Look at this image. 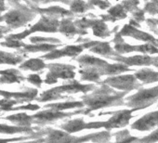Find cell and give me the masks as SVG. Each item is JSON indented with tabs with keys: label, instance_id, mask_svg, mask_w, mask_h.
<instances>
[{
	"label": "cell",
	"instance_id": "obj_1",
	"mask_svg": "<svg viewBox=\"0 0 158 143\" xmlns=\"http://www.w3.org/2000/svg\"><path fill=\"white\" fill-rule=\"evenodd\" d=\"M101 88H95L92 93L81 97L84 104L88 106L84 114H88L92 111L105 107L126 105L123 101L127 92L115 91L113 88L103 83H101Z\"/></svg>",
	"mask_w": 158,
	"mask_h": 143
},
{
	"label": "cell",
	"instance_id": "obj_2",
	"mask_svg": "<svg viewBox=\"0 0 158 143\" xmlns=\"http://www.w3.org/2000/svg\"><path fill=\"white\" fill-rule=\"evenodd\" d=\"M111 133L102 131L99 133H92L84 137H73L66 131L49 129L48 137L45 138L46 143H85L92 141L94 143H109Z\"/></svg>",
	"mask_w": 158,
	"mask_h": 143
},
{
	"label": "cell",
	"instance_id": "obj_3",
	"mask_svg": "<svg viewBox=\"0 0 158 143\" xmlns=\"http://www.w3.org/2000/svg\"><path fill=\"white\" fill-rule=\"evenodd\" d=\"M94 85H82L78 81L72 80L69 84L63 85L61 87H58L55 88H52L50 90H48L44 92L39 99L40 101H48V100H60V99H65L67 98L66 96H63L62 94H74V93H88L89 91H93L95 89Z\"/></svg>",
	"mask_w": 158,
	"mask_h": 143
},
{
	"label": "cell",
	"instance_id": "obj_4",
	"mask_svg": "<svg viewBox=\"0 0 158 143\" xmlns=\"http://www.w3.org/2000/svg\"><path fill=\"white\" fill-rule=\"evenodd\" d=\"M158 100V86L152 88H140L139 91L127 98L126 105L132 108L133 112L146 109Z\"/></svg>",
	"mask_w": 158,
	"mask_h": 143
},
{
	"label": "cell",
	"instance_id": "obj_5",
	"mask_svg": "<svg viewBox=\"0 0 158 143\" xmlns=\"http://www.w3.org/2000/svg\"><path fill=\"white\" fill-rule=\"evenodd\" d=\"M103 84L110 86L113 88H116L119 91L130 92L132 90H137L141 88V84L138 82V79L134 75L126 76H114L105 79Z\"/></svg>",
	"mask_w": 158,
	"mask_h": 143
},
{
	"label": "cell",
	"instance_id": "obj_6",
	"mask_svg": "<svg viewBox=\"0 0 158 143\" xmlns=\"http://www.w3.org/2000/svg\"><path fill=\"white\" fill-rule=\"evenodd\" d=\"M49 73L47 76L45 83L52 85L57 83L59 78L73 80L75 77V66L63 64V63H52L48 65Z\"/></svg>",
	"mask_w": 158,
	"mask_h": 143
},
{
	"label": "cell",
	"instance_id": "obj_7",
	"mask_svg": "<svg viewBox=\"0 0 158 143\" xmlns=\"http://www.w3.org/2000/svg\"><path fill=\"white\" fill-rule=\"evenodd\" d=\"M114 50L120 55V54H126V53H131V52H140L144 54H158V47L146 43L144 45H139V46H132L127 43H126L122 36L119 34H116L114 41Z\"/></svg>",
	"mask_w": 158,
	"mask_h": 143
},
{
	"label": "cell",
	"instance_id": "obj_8",
	"mask_svg": "<svg viewBox=\"0 0 158 143\" xmlns=\"http://www.w3.org/2000/svg\"><path fill=\"white\" fill-rule=\"evenodd\" d=\"M133 110H122L117 112H102L100 114H112L111 118L106 122H102V128L110 130L113 128H122L129 124L132 116Z\"/></svg>",
	"mask_w": 158,
	"mask_h": 143
},
{
	"label": "cell",
	"instance_id": "obj_9",
	"mask_svg": "<svg viewBox=\"0 0 158 143\" xmlns=\"http://www.w3.org/2000/svg\"><path fill=\"white\" fill-rule=\"evenodd\" d=\"M98 41H91L87 42L82 45H76V46H67L62 49H54L50 53L44 56L47 59H59L62 57H76L80 54L85 48H90L94 45H96Z\"/></svg>",
	"mask_w": 158,
	"mask_h": 143
},
{
	"label": "cell",
	"instance_id": "obj_10",
	"mask_svg": "<svg viewBox=\"0 0 158 143\" xmlns=\"http://www.w3.org/2000/svg\"><path fill=\"white\" fill-rule=\"evenodd\" d=\"M84 112H85V110H83V109L77 110V111L73 112H63L49 109V110H47V111L40 112L38 113L33 115V117H34V120L36 121L37 123L46 124V123H51V122H54L56 120L62 119V118H65V117H70V116H73V115L84 113Z\"/></svg>",
	"mask_w": 158,
	"mask_h": 143
},
{
	"label": "cell",
	"instance_id": "obj_11",
	"mask_svg": "<svg viewBox=\"0 0 158 143\" xmlns=\"http://www.w3.org/2000/svg\"><path fill=\"white\" fill-rule=\"evenodd\" d=\"M118 34L122 37L123 36H130L132 38L152 44V45L155 46L156 47H158V39L154 38L152 35H149L145 32L139 30L137 27L132 26L131 24H126Z\"/></svg>",
	"mask_w": 158,
	"mask_h": 143
},
{
	"label": "cell",
	"instance_id": "obj_12",
	"mask_svg": "<svg viewBox=\"0 0 158 143\" xmlns=\"http://www.w3.org/2000/svg\"><path fill=\"white\" fill-rule=\"evenodd\" d=\"M60 128L64 131L72 134L75 132H79L85 129H100L102 128V122H90L86 123L82 118H77L74 120H71L60 125Z\"/></svg>",
	"mask_w": 158,
	"mask_h": 143
},
{
	"label": "cell",
	"instance_id": "obj_13",
	"mask_svg": "<svg viewBox=\"0 0 158 143\" xmlns=\"http://www.w3.org/2000/svg\"><path fill=\"white\" fill-rule=\"evenodd\" d=\"M117 62L124 63L127 66H148L152 65L153 57H150L149 55H135L131 57H123L121 55L111 58Z\"/></svg>",
	"mask_w": 158,
	"mask_h": 143
},
{
	"label": "cell",
	"instance_id": "obj_14",
	"mask_svg": "<svg viewBox=\"0 0 158 143\" xmlns=\"http://www.w3.org/2000/svg\"><path fill=\"white\" fill-rule=\"evenodd\" d=\"M158 126V111L152 112L131 125V128L138 131H148Z\"/></svg>",
	"mask_w": 158,
	"mask_h": 143
},
{
	"label": "cell",
	"instance_id": "obj_15",
	"mask_svg": "<svg viewBox=\"0 0 158 143\" xmlns=\"http://www.w3.org/2000/svg\"><path fill=\"white\" fill-rule=\"evenodd\" d=\"M73 59H75L79 64H80L81 68L82 67H95L98 69V71H100L102 68H103L104 66H106L108 64L107 61H105L100 58L89 56V55H83L78 58H74Z\"/></svg>",
	"mask_w": 158,
	"mask_h": 143
},
{
	"label": "cell",
	"instance_id": "obj_16",
	"mask_svg": "<svg viewBox=\"0 0 158 143\" xmlns=\"http://www.w3.org/2000/svg\"><path fill=\"white\" fill-rule=\"evenodd\" d=\"M89 51H91V52H93L95 54L105 56L108 59H111L113 57H115V56L119 55L115 50H114L112 48L109 42H99L98 41V43L96 45H94L93 47H91L89 48Z\"/></svg>",
	"mask_w": 158,
	"mask_h": 143
},
{
	"label": "cell",
	"instance_id": "obj_17",
	"mask_svg": "<svg viewBox=\"0 0 158 143\" xmlns=\"http://www.w3.org/2000/svg\"><path fill=\"white\" fill-rule=\"evenodd\" d=\"M134 76L142 84H152L158 82V72H154L148 68L137 71Z\"/></svg>",
	"mask_w": 158,
	"mask_h": 143
},
{
	"label": "cell",
	"instance_id": "obj_18",
	"mask_svg": "<svg viewBox=\"0 0 158 143\" xmlns=\"http://www.w3.org/2000/svg\"><path fill=\"white\" fill-rule=\"evenodd\" d=\"M60 32L64 34L66 36H73L74 35H87L88 32L85 30H80L75 28L74 22L71 19H64L60 23Z\"/></svg>",
	"mask_w": 158,
	"mask_h": 143
},
{
	"label": "cell",
	"instance_id": "obj_19",
	"mask_svg": "<svg viewBox=\"0 0 158 143\" xmlns=\"http://www.w3.org/2000/svg\"><path fill=\"white\" fill-rule=\"evenodd\" d=\"M127 17V13L125 9L121 4H118L113 8H111L108 10L107 15H101V18L103 22L110 21V22H115L118 20H123Z\"/></svg>",
	"mask_w": 158,
	"mask_h": 143
},
{
	"label": "cell",
	"instance_id": "obj_20",
	"mask_svg": "<svg viewBox=\"0 0 158 143\" xmlns=\"http://www.w3.org/2000/svg\"><path fill=\"white\" fill-rule=\"evenodd\" d=\"M81 75V80L82 81H90L95 82L101 85L100 79H101V74L95 67H82V69L79 71Z\"/></svg>",
	"mask_w": 158,
	"mask_h": 143
},
{
	"label": "cell",
	"instance_id": "obj_21",
	"mask_svg": "<svg viewBox=\"0 0 158 143\" xmlns=\"http://www.w3.org/2000/svg\"><path fill=\"white\" fill-rule=\"evenodd\" d=\"M85 106L83 101H65V102H59V103H52L48 104L45 108H50L55 111L62 112L68 109H82Z\"/></svg>",
	"mask_w": 158,
	"mask_h": 143
},
{
	"label": "cell",
	"instance_id": "obj_22",
	"mask_svg": "<svg viewBox=\"0 0 158 143\" xmlns=\"http://www.w3.org/2000/svg\"><path fill=\"white\" fill-rule=\"evenodd\" d=\"M93 6L86 3L83 0H73L70 3V11L73 13H84L89 10H93Z\"/></svg>",
	"mask_w": 158,
	"mask_h": 143
},
{
	"label": "cell",
	"instance_id": "obj_23",
	"mask_svg": "<svg viewBox=\"0 0 158 143\" xmlns=\"http://www.w3.org/2000/svg\"><path fill=\"white\" fill-rule=\"evenodd\" d=\"M92 32L95 36L101 37V38H105L111 35V32L108 28V26L105 24V22L102 20H99V22L94 24L92 27Z\"/></svg>",
	"mask_w": 158,
	"mask_h": 143
},
{
	"label": "cell",
	"instance_id": "obj_24",
	"mask_svg": "<svg viewBox=\"0 0 158 143\" xmlns=\"http://www.w3.org/2000/svg\"><path fill=\"white\" fill-rule=\"evenodd\" d=\"M6 119L12 121V122L16 123L17 125H21V126L26 127L25 125H30L32 124L34 117L27 115L25 113H19V114H15V115H10V116L7 117Z\"/></svg>",
	"mask_w": 158,
	"mask_h": 143
},
{
	"label": "cell",
	"instance_id": "obj_25",
	"mask_svg": "<svg viewBox=\"0 0 158 143\" xmlns=\"http://www.w3.org/2000/svg\"><path fill=\"white\" fill-rule=\"evenodd\" d=\"M114 136L116 138L115 143H137L139 140V137L130 136V134L127 130L119 131V132L114 134Z\"/></svg>",
	"mask_w": 158,
	"mask_h": 143
},
{
	"label": "cell",
	"instance_id": "obj_26",
	"mask_svg": "<svg viewBox=\"0 0 158 143\" xmlns=\"http://www.w3.org/2000/svg\"><path fill=\"white\" fill-rule=\"evenodd\" d=\"M22 67L25 68V69H30L33 71H39L41 69H44L46 67V64L44 63V61L42 59H30L27 62H25Z\"/></svg>",
	"mask_w": 158,
	"mask_h": 143
},
{
	"label": "cell",
	"instance_id": "obj_27",
	"mask_svg": "<svg viewBox=\"0 0 158 143\" xmlns=\"http://www.w3.org/2000/svg\"><path fill=\"white\" fill-rule=\"evenodd\" d=\"M28 131H32V129L23 126H10L5 125H0V133L13 134L18 132H28Z\"/></svg>",
	"mask_w": 158,
	"mask_h": 143
},
{
	"label": "cell",
	"instance_id": "obj_28",
	"mask_svg": "<svg viewBox=\"0 0 158 143\" xmlns=\"http://www.w3.org/2000/svg\"><path fill=\"white\" fill-rule=\"evenodd\" d=\"M143 10L150 13L151 15L158 14V0H152V1L146 3Z\"/></svg>",
	"mask_w": 158,
	"mask_h": 143
},
{
	"label": "cell",
	"instance_id": "obj_29",
	"mask_svg": "<svg viewBox=\"0 0 158 143\" xmlns=\"http://www.w3.org/2000/svg\"><path fill=\"white\" fill-rule=\"evenodd\" d=\"M157 141H158V129L154 130L152 133L142 138H139L137 143H155Z\"/></svg>",
	"mask_w": 158,
	"mask_h": 143
},
{
	"label": "cell",
	"instance_id": "obj_30",
	"mask_svg": "<svg viewBox=\"0 0 158 143\" xmlns=\"http://www.w3.org/2000/svg\"><path fill=\"white\" fill-rule=\"evenodd\" d=\"M23 21V16L18 12H12L7 16V22L11 24H19Z\"/></svg>",
	"mask_w": 158,
	"mask_h": 143
},
{
	"label": "cell",
	"instance_id": "obj_31",
	"mask_svg": "<svg viewBox=\"0 0 158 143\" xmlns=\"http://www.w3.org/2000/svg\"><path fill=\"white\" fill-rule=\"evenodd\" d=\"M89 4L91 5H96L100 7L102 10H106L107 8L110 7V3L107 0H89Z\"/></svg>",
	"mask_w": 158,
	"mask_h": 143
},
{
	"label": "cell",
	"instance_id": "obj_32",
	"mask_svg": "<svg viewBox=\"0 0 158 143\" xmlns=\"http://www.w3.org/2000/svg\"><path fill=\"white\" fill-rule=\"evenodd\" d=\"M28 80H29L32 84H34V85H35V86H37V87H40V85L42 84V80H41L40 76H37V75H32V76H30L28 77Z\"/></svg>",
	"mask_w": 158,
	"mask_h": 143
},
{
	"label": "cell",
	"instance_id": "obj_33",
	"mask_svg": "<svg viewBox=\"0 0 158 143\" xmlns=\"http://www.w3.org/2000/svg\"><path fill=\"white\" fill-rule=\"evenodd\" d=\"M18 101H8V100H0V107L3 110H11L10 108L17 103Z\"/></svg>",
	"mask_w": 158,
	"mask_h": 143
},
{
	"label": "cell",
	"instance_id": "obj_34",
	"mask_svg": "<svg viewBox=\"0 0 158 143\" xmlns=\"http://www.w3.org/2000/svg\"><path fill=\"white\" fill-rule=\"evenodd\" d=\"M39 106L37 105H34V104H29L26 106H22V107H18V108H14L13 110H31V111H35L38 110Z\"/></svg>",
	"mask_w": 158,
	"mask_h": 143
},
{
	"label": "cell",
	"instance_id": "obj_35",
	"mask_svg": "<svg viewBox=\"0 0 158 143\" xmlns=\"http://www.w3.org/2000/svg\"><path fill=\"white\" fill-rule=\"evenodd\" d=\"M147 23L151 27L152 26L154 27L155 25H158V19H149V20H147Z\"/></svg>",
	"mask_w": 158,
	"mask_h": 143
},
{
	"label": "cell",
	"instance_id": "obj_36",
	"mask_svg": "<svg viewBox=\"0 0 158 143\" xmlns=\"http://www.w3.org/2000/svg\"><path fill=\"white\" fill-rule=\"evenodd\" d=\"M19 139H22V138H14V139H0V143H9L10 141H14V140H19Z\"/></svg>",
	"mask_w": 158,
	"mask_h": 143
},
{
	"label": "cell",
	"instance_id": "obj_37",
	"mask_svg": "<svg viewBox=\"0 0 158 143\" xmlns=\"http://www.w3.org/2000/svg\"><path fill=\"white\" fill-rule=\"evenodd\" d=\"M24 143H46L45 142V139H37V140H35V141H29V142H24Z\"/></svg>",
	"mask_w": 158,
	"mask_h": 143
},
{
	"label": "cell",
	"instance_id": "obj_38",
	"mask_svg": "<svg viewBox=\"0 0 158 143\" xmlns=\"http://www.w3.org/2000/svg\"><path fill=\"white\" fill-rule=\"evenodd\" d=\"M153 66H155L156 68H158V57H153Z\"/></svg>",
	"mask_w": 158,
	"mask_h": 143
},
{
	"label": "cell",
	"instance_id": "obj_39",
	"mask_svg": "<svg viewBox=\"0 0 158 143\" xmlns=\"http://www.w3.org/2000/svg\"><path fill=\"white\" fill-rule=\"evenodd\" d=\"M57 1H61V2H64V3H66V4L69 3V2L67 1V0H57Z\"/></svg>",
	"mask_w": 158,
	"mask_h": 143
},
{
	"label": "cell",
	"instance_id": "obj_40",
	"mask_svg": "<svg viewBox=\"0 0 158 143\" xmlns=\"http://www.w3.org/2000/svg\"><path fill=\"white\" fill-rule=\"evenodd\" d=\"M37 1H47V0H37Z\"/></svg>",
	"mask_w": 158,
	"mask_h": 143
}]
</instances>
